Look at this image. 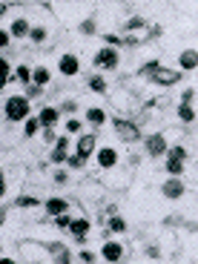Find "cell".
<instances>
[{
	"label": "cell",
	"mask_w": 198,
	"mask_h": 264,
	"mask_svg": "<svg viewBox=\"0 0 198 264\" xmlns=\"http://www.w3.org/2000/svg\"><path fill=\"white\" fill-rule=\"evenodd\" d=\"M138 75H144L147 81L158 83V86H175V83L181 81V72H178V69H167V66H161L158 60H149L147 66H141Z\"/></svg>",
	"instance_id": "obj_1"
},
{
	"label": "cell",
	"mask_w": 198,
	"mask_h": 264,
	"mask_svg": "<svg viewBox=\"0 0 198 264\" xmlns=\"http://www.w3.org/2000/svg\"><path fill=\"white\" fill-rule=\"evenodd\" d=\"M3 115L6 121H26L32 115V101L26 95H9L3 103Z\"/></svg>",
	"instance_id": "obj_2"
},
{
	"label": "cell",
	"mask_w": 198,
	"mask_h": 264,
	"mask_svg": "<svg viewBox=\"0 0 198 264\" xmlns=\"http://www.w3.org/2000/svg\"><path fill=\"white\" fill-rule=\"evenodd\" d=\"M112 126H115L118 138L124 141V144H135V141H141V129L135 121H126V118H112Z\"/></svg>",
	"instance_id": "obj_3"
},
{
	"label": "cell",
	"mask_w": 198,
	"mask_h": 264,
	"mask_svg": "<svg viewBox=\"0 0 198 264\" xmlns=\"http://www.w3.org/2000/svg\"><path fill=\"white\" fill-rule=\"evenodd\" d=\"M144 149H147L149 158H164V155L169 152V144L161 132H155V135H147V138H144Z\"/></svg>",
	"instance_id": "obj_4"
},
{
	"label": "cell",
	"mask_w": 198,
	"mask_h": 264,
	"mask_svg": "<svg viewBox=\"0 0 198 264\" xmlns=\"http://www.w3.org/2000/svg\"><path fill=\"white\" fill-rule=\"evenodd\" d=\"M92 63H95V69H115V66H118V49H112V46H103L101 52H95Z\"/></svg>",
	"instance_id": "obj_5"
},
{
	"label": "cell",
	"mask_w": 198,
	"mask_h": 264,
	"mask_svg": "<svg viewBox=\"0 0 198 264\" xmlns=\"http://www.w3.org/2000/svg\"><path fill=\"white\" fill-rule=\"evenodd\" d=\"M58 72L63 75V78H75V75L81 72V60L66 52V55H60V60H58Z\"/></svg>",
	"instance_id": "obj_6"
},
{
	"label": "cell",
	"mask_w": 198,
	"mask_h": 264,
	"mask_svg": "<svg viewBox=\"0 0 198 264\" xmlns=\"http://www.w3.org/2000/svg\"><path fill=\"white\" fill-rule=\"evenodd\" d=\"M69 135H60L58 141H55V149L49 152V161L52 164H66V158H69Z\"/></svg>",
	"instance_id": "obj_7"
},
{
	"label": "cell",
	"mask_w": 198,
	"mask_h": 264,
	"mask_svg": "<svg viewBox=\"0 0 198 264\" xmlns=\"http://www.w3.org/2000/svg\"><path fill=\"white\" fill-rule=\"evenodd\" d=\"M101 258L106 264H118L121 258H124V244H121V241H106L101 247Z\"/></svg>",
	"instance_id": "obj_8"
},
{
	"label": "cell",
	"mask_w": 198,
	"mask_h": 264,
	"mask_svg": "<svg viewBox=\"0 0 198 264\" xmlns=\"http://www.w3.org/2000/svg\"><path fill=\"white\" fill-rule=\"evenodd\" d=\"M161 195L169 198V201H178V198L184 195V181L181 178H167V181L161 184Z\"/></svg>",
	"instance_id": "obj_9"
},
{
	"label": "cell",
	"mask_w": 198,
	"mask_h": 264,
	"mask_svg": "<svg viewBox=\"0 0 198 264\" xmlns=\"http://www.w3.org/2000/svg\"><path fill=\"white\" fill-rule=\"evenodd\" d=\"M75 152L81 155V158H92V155L98 152L95 135H81V138H78V144H75Z\"/></svg>",
	"instance_id": "obj_10"
},
{
	"label": "cell",
	"mask_w": 198,
	"mask_h": 264,
	"mask_svg": "<svg viewBox=\"0 0 198 264\" xmlns=\"http://www.w3.org/2000/svg\"><path fill=\"white\" fill-rule=\"evenodd\" d=\"M95 161L101 169H112V167H118V152L112 147H101L95 152Z\"/></svg>",
	"instance_id": "obj_11"
},
{
	"label": "cell",
	"mask_w": 198,
	"mask_h": 264,
	"mask_svg": "<svg viewBox=\"0 0 198 264\" xmlns=\"http://www.w3.org/2000/svg\"><path fill=\"white\" fill-rule=\"evenodd\" d=\"M58 118H60L58 106H43V109L37 112V121H40V126H43V129H52V126L58 124Z\"/></svg>",
	"instance_id": "obj_12"
},
{
	"label": "cell",
	"mask_w": 198,
	"mask_h": 264,
	"mask_svg": "<svg viewBox=\"0 0 198 264\" xmlns=\"http://www.w3.org/2000/svg\"><path fill=\"white\" fill-rule=\"evenodd\" d=\"M46 213L52 215V218H58V215H63L66 210H69V204H66L63 198H58V195H52V198H46Z\"/></svg>",
	"instance_id": "obj_13"
},
{
	"label": "cell",
	"mask_w": 198,
	"mask_h": 264,
	"mask_svg": "<svg viewBox=\"0 0 198 264\" xmlns=\"http://www.w3.org/2000/svg\"><path fill=\"white\" fill-rule=\"evenodd\" d=\"M69 233L78 238V244H83V241H86V233H89V218H72Z\"/></svg>",
	"instance_id": "obj_14"
},
{
	"label": "cell",
	"mask_w": 198,
	"mask_h": 264,
	"mask_svg": "<svg viewBox=\"0 0 198 264\" xmlns=\"http://www.w3.org/2000/svg\"><path fill=\"white\" fill-rule=\"evenodd\" d=\"M9 35L12 37H29L32 35V26L26 17H17V20H12V26H9Z\"/></svg>",
	"instance_id": "obj_15"
},
{
	"label": "cell",
	"mask_w": 198,
	"mask_h": 264,
	"mask_svg": "<svg viewBox=\"0 0 198 264\" xmlns=\"http://www.w3.org/2000/svg\"><path fill=\"white\" fill-rule=\"evenodd\" d=\"M49 81H52V72L46 69V66H35V69H32V83H35V86L43 89Z\"/></svg>",
	"instance_id": "obj_16"
},
{
	"label": "cell",
	"mask_w": 198,
	"mask_h": 264,
	"mask_svg": "<svg viewBox=\"0 0 198 264\" xmlns=\"http://www.w3.org/2000/svg\"><path fill=\"white\" fill-rule=\"evenodd\" d=\"M52 250V256H55V264H72V256H69V250L63 244H46Z\"/></svg>",
	"instance_id": "obj_17"
},
{
	"label": "cell",
	"mask_w": 198,
	"mask_h": 264,
	"mask_svg": "<svg viewBox=\"0 0 198 264\" xmlns=\"http://www.w3.org/2000/svg\"><path fill=\"white\" fill-rule=\"evenodd\" d=\"M37 132H43V126H40L37 115H29L26 121H23V135H26V138H35Z\"/></svg>",
	"instance_id": "obj_18"
},
{
	"label": "cell",
	"mask_w": 198,
	"mask_h": 264,
	"mask_svg": "<svg viewBox=\"0 0 198 264\" xmlns=\"http://www.w3.org/2000/svg\"><path fill=\"white\" fill-rule=\"evenodd\" d=\"M86 121L92 126H103V124H106V112H103L101 106H89V109H86Z\"/></svg>",
	"instance_id": "obj_19"
},
{
	"label": "cell",
	"mask_w": 198,
	"mask_h": 264,
	"mask_svg": "<svg viewBox=\"0 0 198 264\" xmlns=\"http://www.w3.org/2000/svg\"><path fill=\"white\" fill-rule=\"evenodd\" d=\"M178 63H181V69H195L198 66V52L195 49H184L181 58H178Z\"/></svg>",
	"instance_id": "obj_20"
},
{
	"label": "cell",
	"mask_w": 198,
	"mask_h": 264,
	"mask_svg": "<svg viewBox=\"0 0 198 264\" xmlns=\"http://www.w3.org/2000/svg\"><path fill=\"white\" fill-rule=\"evenodd\" d=\"M175 115H178V121H181V124H192V121H195V109H192L190 103H178Z\"/></svg>",
	"instance_id": "obj_21"
},
{
	"label": "cell",
	"mask_w": 198,
	"mask_h": 264,
	"mask_svg": "<svg viewBox=\"0 0 198 264\" xmlns=\"http://www.w3.org/2000/svg\"><path fill=\"white\" fill-rule=\"evenodd\" d=\"M15 78V72H12V66H9L6 58H0V89H6V83Z\"/></svg>",
	"instance_id": "obj_22"
},
{
	"label": "cell",
	"mask_w": 198,
	"mask_h": 264,
	"mask_svg": "<svg viewBox=\"0 0 198 264\" xmlns=\"http://www.w3.org/2000/svg\"><path fill=\"white\" fill-rule=\"evenodd\" d=\"M89 89H92V92H98V95H106V92H109V86H106V81H103L101 75L89 78Z\"/></svg>",
	"instance_id": "obj_23"
},
{
	"label": "cell",
	"mask_w": 198,
	"mask_h": 264,
	"mask_svg": "<svg viewBox=\"0 0 198 264\" xmlns=\"http://www.w3.org/2000/svg\"><path fill=\"white\" fill-rule=\"evenodd\" d=\"M167 172H169V178H178L184 172V161H178V158H169L167 155Z\"/></svg>",
	"instance_id": "obj_24"
},
{
	"label": "cell",
	"mask_w": 198,
	"mask_h": 264,
	"mask_svg": "<svg viewBox=\"0 0 198 264\" xmlns=\"http://www.w3.org/2000/svg\"><path fill=\"white\" fill-rule=\"evenodd\" d=\"M15 78H17V81H20V83H26V86H29V83H32V69H29V66H17V69H15Z\"/></svg>",
	"instance_id": "obj_25"
},
{
	"label": "cell",
	"mask_w": 198,
	"mask_h": 264,
	"mask_svg": "<svg viewBox=\"0 0 198 264\" xmlns=\"http://www.w3.org/2000/svg\"><path fill=\"white\" fill-rule=\"evenodd\" d=\"M83 164H86V158H81L78 152H69V158H66V167L69 169H83Z\"/></svg>",
	"instance_id": "obj_26"
},
{
	"label": "cell",
	"mask_w": 198,
	"mask_h": 264,
	"mask_svg": "<svg viewBox=\"0 0 198 264\" xmlns=\"http://www.w3.org/2000/svg\"><path fill=\"white\" fill-rule=\"evenodd\" d=\"M135 29H147V20H144L141 15L129 17V23H126V35H129V32H135Z\"/></svg>",
	"instance_id": "obj_27"
},
{
	"label": "cell",
	"mask_w": 198,
	"mask_h": 264,
	"mask_svg": "<svg viewBox=\"0 0 198 264\" xmlns=\"http://www.w3.org/2000/svg\"><path fill=\"white\" fill-rule=\"evenodd\" d=\"M15 204L23 207V210H29V207H37V204H40V198H35V195H20Z\"/></svg>",
	"instance_id": "obj_28"
},
{
	"label": "cell",
	"mask_w": 198,
	"mask_h": 264,
	"mask_svg": "<svg viewBox=\"0 0 198 264\" xmlns=\"http://www.w3.org/2000/svg\"><path fill=\"white\" fill-rule=\"evenodd\" d=\"M109 230H112V233H126V221L121 218V215H112V218H109Z\"/></svg>",
	"instance_id": "obj_29"
},
{
	"label": "cell",
	"mask_w": 198,
	"mask_h": 264,
	"mask_svg": "<svg viewBox=\"0 0 198 264\" xmlns=\"http://www.w3.org/2000/svg\"><path fill=\"white\" fill-rule=\"evenodd\" d=\"M32 43H43V40H46V29H43V26H32Z\"/></svg>",
	"instance_id": "obj_30"
},
{
	"label": "cell",
	"mask_w": 198,
	"mask_h": 264,
	"mask_svg": "<svg viewBox=\"0 0 198 264\" xmlns=\"http://www.w3.org/2000/svg\"><path fill=\"white\" fill-rule=\"evenodd\" d=\"M78 132H81V121L78 118H69L66 121V135H78Z\"/></svg>",
	"instance_id": "obj_31"
},
{
	"label": "cell",
	"mask_w": 198,
	"mask_h": 264,
	"mask_svg": "<svg viewBox=\"0 0 198 264\" xmlns=\"http://www.w3.org/2000/svg\"><path fill=\"white\" fill-rule=\"evenodd\" d=\"M167 155H169V158H178V161H187V149H184V147H172Z\"/></svg>",
	"instance_id": "obj_32"
},
{
	"label": "cell",
	"mask_w": 198,
	"mask_h": 264,
	"mask_svg": "<svg viewBox=\"0 0 198 264\" xmlns=\"http://www.w3.org/2000/svg\"><path fill=\"white\" fill-rule=\"evenodd\" d=\"M55 224H58V227H63V230H69V224H72V215H69V213L58 215V218H55Z\"/></svg>",
	"instance_id": "obj_33"
},
{
	"label": "cell",
	"mask_w": 198,
	"mask_h": 264,
	"mask_svg": "<svg viewBox=\"0 0 198 264\" xmlns=\"http://www.w3.org/2000/svg\"><path fill=\"white\" fill-rule=\"evenodd\" d=\"M81 32H83V35H95V20H83Z\"/></svg>",
	"instance_id": "obj_34"
},
{
	"label": "cell",
	"mask_w": 198,
	"mask_h": 264,
	"mask_svg": "<svg viewBox=\"0 0 198 264\" xmlns=\"http://www.w3.org/2000/svg\"><path fill=\"white\" fill-rule=\"evenodd\" d=\"M192 101H195V89H184L181 103H190V106H192Z\"/></svg>",
	"instance_id": "obj_35"
},
{
	"label": "cell",
	"mask_w": 198,
	"mask_h": 264,
	"mask_svg": "<svg viewBox=\"0 0 198 264\" xmlns=\"http://www.w3.org/2000/svg\"><path fill=\"white\" fill-rule=\"evenodd\" d=\"M40 92H43V89H40V86H35V83H29V86H26V98H29V101H32V98H37Z\"/></svg>",
	"instance_id": "obj_36"
},
{
	"label": "cell",
	"mask_w": 198,
	"mask_h": 264,
	"mask_svg": "<svg viewBox=\"0 0 198 264\" xmlns=\"http://www.w3.org/2000/svg\"><path fill=\"white\" fill-rule=\"evenodd\" d=\"M9 40H12V35H9V29H0V49H6Z\"/></svg>",
	"instance_id": "obj_37"
},
{
	"label": "cell",
	"mask_w": 198,
	"mask_h": 264,
	"mask_svg": "<svg viewBox=\"0 0 198 264\" xmlns=\"http://www.w3.org/2000/svg\"><path fill=\"white\" fill-rule=\"evenodd\" d=\"M6 195V175H3V169H0V201Z\"/></svg>",
	"instance_id": "obj_38"
},
{
	"label": "cell",
	"mask_w": 198,
	"mask_h": 264,
	"mask_svg": "<svg viewBox=\"0 0 198 264\" xmlns=\"http://www.w3.org/2000/svg\"><path fill=\"white\" fill-rule=\"evenodd\" d=\"M55 181H58V184H66V181H69V175H66V172H55Z\"/></svg>",
	"instance_id": "obj_39"
},
{
	"label": "cell",
	"mask_w": 198,
	"mask_h": 264,
	"mask_svg": "<svg viewBox=\"0 0 198 264\" xmlns=\"http://www.w3.org/2000/svg\"><path fill=\"white\" fill-rule=\"evenodd\" d=\"M147 256H149V258H158L161 253H158V247H147Z\"/></svg>",
	"instance_id": "obj_40"
},
{
	"label": "cell",
	"mask_w": 198,
	"mask_h": 264,
	"mask_svg": "<svg viewBox=\"0 0 198 264\" xmlns=\"http://www.w3.org/2000/svg\"><path fill=\"white\" fill-rule=\"evenodd\" d=\"M81 261H86V264H92V261H95V256H92V253H81Z\"/></svg>",
	"instance_id": "obj_41"
},
{
	"label": "cell",
	"mask_w": 198,
	"mask_h": 264,
	"mask_svg": "<svg viewBox=\"0 0 198 264\" xmlns=\"http://www.w3.org/2000/svg\"><path fill=\"white\" fill-rule=\"evenodd\" d=\"M43 138L52 144V141H55V129H43Z\"/></svg>",
	"instance_id": "obj_42"
},
{
	"label": "cell",
	"mask_w": 198,
	"mask_h": 264,
	"mask_svg": "<svg viewBox=\"0 0 198 264\" xmlns=\"http://www.w3.org/2000/svg\"><path fill=\"white\" fill-rule=\"evenodd\" d=\"M0 264H17L15 258H9V256H0Z\"/></svg>",
	"instance_id": "obj_43"
},
{
	"label": "cell",
	"mask_w": 198,
	"mask_h": 264,
	"mask_svg": "<svg viewBox=\"0 0 198 264\" xmlns=\"http://www.w3.org/2000/svg\"><path fill=\"white\" fill-rule=\"evenodd\" d=\"M3 12H9V6H6V3H0V17H3Z\"/></svg>",
	"instance_id": "obj_44"
},
{
	"label": "cell",
	"mask_w": 198,
	"mask_h": 264,
	"mask_svg": "<svg viewBox=\"0 0 198 264\" xmlns=\"http://www.w3.org/2000/svg\"><path fill=\"white\" fill-rule=\"evenodd\" d=\"M29 264H37V261H29Z\"/></svg>",
	"instance_id": "obj_45"
}]
</instances>
